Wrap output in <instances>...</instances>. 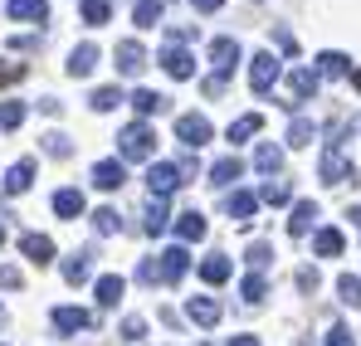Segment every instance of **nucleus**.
Returning <instances> with one entry per match:
<instances>
[{
	"instance_id": "f257e3e1",
	"label": "nucleus",
	"mask_w": 361,
	"mask_h": 346,
	"mask_svg": "<svg viewBox=\"0 0 361 346\" xmlns=\"http://www.w3.org/2000/svg\"><path fill=\"white\" fill-rule=\"evenodd\" d=\"M118 156L122 161H152L157 156V132L147 122H127L118 132Z\"/></svg>"
},
{
	"instance_id": "f03ea898",
	"label": "nucleus",
	"mask_w": 361,
	"mask_h": 346,
	"mask_svg": "<svg viewBox=\"0 0 361 346\" xmlns=\"http://www.w3.org/2000/svg\"><path fill=\"white\" fill-rule=\"evenodd\" d=\"M180 185H185V175H180L176 161H152V166H147V190H152L157 200H166L171 190H180Z\"/></svg>"
},
{
	"instance_id": "7ed1b4c3",
	"label": "nucleus",
	"mask_w": 361,
	"mask_h": 346,
	"mask_svg": "<svg viewBox=\"0 0 361 346\" xmlns=\"http://www.w3.org/2000/svg\"><path fill=\"white\" fill-rule=\"evenodd\" d=\"M274 83H279V58L269 54V49H259V54L249 58V88L264 98V93H274Z\"/></svg>"
},
{
	"instance_id": "20e7f679",
	"label": "nucleus",
	"mask_w": 361,
	"mask_h": 346,
	"mask_svg": "<svg viewBox=\"0 0 361 346\" xmlns=\"http://www.w3.org/2000/svg\"><path fill=\"white\" fill-rule=\"evenodd\" d=\"M176 137L185 142V147H190V152H200V147L215 137V127H210V122H205L200 113H180V117H176Z\"/></svg>"
},
{
	"instance_id": "39448f33",
	"label": "nucleus",
	"mask_w": 361,
	"mask_h": 346,
	"mask_svg": "<svg viewBox=\"0 0 361 346\" xmlns=\"http://www.w3.org/2000/svg\"><path fill=\"white\" fill-rule=\"evenodd\" d=\"M312 93H317V68H293L288 73V98H279V103L283 108H302Z\"/></svg>"
},
{
	"instance_id": "423d86ee",
	"label": "nucleus",
	"mask_w": 361,
	"mask_h": 346,
	"mask_svg": "<svg viewBox=\"0 0 361 346\" xmlns=\"http://www.w3.org/2000/svg\"><path fill=\"white\" fill-rule=\"evenodd\" d=\"M35 171H39V161H35V156H20V161H15V166L5 171L0 190H5V195H25V190L35 185Z\"/></svg>"
},
{
	"instance_id": "0eeeda50",
	"label": "nucleus",
	"mask_w": 361,
	"mask_h": 346,
	"mask_svg": "<svg viewBox=\"0 0 361 346\" xmlns=\"http://www.w3.org/2000/svg\"><path fill=\"white\" fill-rule=\"evenodd\" d=\"M161 68H166L176 83L195 78V58H190V49H185V44H166V49H161Z\"/></svg>"
},
{
	"instance_id": "6e6552de",
	"label": "nucleus",
	"mask_w": 361,
	"mask_h": 346,
	"mask_svg": "<svg viewBox=\"0 0 361 346\" xmlns=\"http://www.w3.org/2000/svg\"><path fill=\"white\" fill-rule=\"evenodd\" d=\"M342 180H357L352 161L342 156V147H327L322 152V185H342Z\"/></svg>"
},
{
	"instance_id": "1a4fd4ad",
	"label": "nucleus",
	"mask_w": 361,
	"mask_h": 346,
	"mask_svg": "<svg viewBox=\"0 0 361 346\" xmlns=\"http://www.w3.org/2000/svg\"><path fill=\"white\" fill-rule=\"evenodd\" d=\"M113 63H118V73H122V78H137V73L147 68V49H142L137 39H122V44H118V54H113Z\"/></svg>"
},
{
	"instance_id": "9d476101",
	"label": "nucleus",
	"mask_w": 361,
	"mask_h": 346,
	"mask_svg": "<svg viewBox=\"0 0 361 346\" xmlns=\"http://www.w3.org/2000/svg\"><path fill=\"white\" fill-rule=\"evenodd\" d=\"M54 327H59L63 337H78V332L93 327V312L88 307H54Z\"/></svg>"
},
{
	"instance_id": "9b49d317",
	"label": "nucleus",
	"mask_w": 361,
	"mask_h": 346,
	"mask_svg": "<svg viewBox=\"0 0 361 346\" xmlns=\"http://www.w3.org/2000/svg\"><path fill=\"white\" fill-rule=\"evenodd\" d=\"M20 254L44 268V264H54V239L49 234H20Z\"/></svg>"
},
{
	"instance_id": "f8f14e48",
	"label": "nucleus",
	"mask_w": 361,
	"mask_h": 346,
	"mask_svg": "<svg viewBox=\"0 0 361 346\" xmlns=\"http://www.w3.org/2000/svg\"><path fill=\"white\" fill-rule=\"evenodd\" d=\"M185 268H190L185 244H171V249L161 254V283H180V278H185Z\"/></svg>"
},
{
	"instance_id": "ddd939ff",
	"label": "nucleus",
	"mask_w": 361,
	"mask_h": 346,
	"mask_svg": "<svg viewBox=\"0 0 361 346\" xmlns=\"http://www.w3.org/2000/svg\"><path fill=\"white\" fill-rule=\"evenodd\" d=\"M127 103H132V113H137V122H147V117L166 113V98H161L157 88H137V93H132Z\"/></svg>"
},
{
	"instance_id": "4468645a",
	"label": "nucleus",
	"mask_w": 361,
	"mask_h": 346,
	"mask_svg": "<svg viewBox=\"0 0 361 346\" xmlns=\"http://www.w3.org/2000/svg\"><path fill=\"white\" fill-rule=\"evenodd\" d=\"M122 180H127L122 156H108V161H98V166H93V185H98V190H118Z\"/></svg>"
},
{
	"instance_id": "2eb2a0df",
	"label": "nucleus",
	"mask_w": 361,
	"mask_h": 346,
	"mask_svg": "<svg viewBox=\"0 0 361 346\" xmlns=\"http://www.w3.org/2000/svg\"><path fill=\"white\" fill-rule=\"evenodd\" d=\"M210 63H215V73H230V68L240 63V44H235L230 35H220V39H210Z\"/></svg>"
},
{
	"instance_id": "dca6fc26",
	"label": "nucleus",
	"mask_w": 361,
	"mask_h": 346,
	"mask_svg": "<svg viewBox=\"0 0 361 346\" xmlns=\"http://www.w3.org/2000/svg\"><path fill=\"white\" fill-rule=\"evenodd\" d=\"M83 210H88L83 190H73V185H63V190H54V215H59V220H78Z\"/></svg>"
},
{
	"instance_id": "f3484780",
	"label": "nucleus",
	"mask_w": 361,
	"mask_h": 346,
	"mask_svg": "<svg viewBox=\"0 0 361 346\" xmlns=\"http://www.w3.org/2000/svg\"><path fill=\"white\" fill-rule=\"evenodd\" d=\"M10 20H30V25H44L49 20V0H10L5 5Z\"/></svg>"
},
{
	"instance_id": "a211bd4d",
	"label": "nucleus",
	"mask_w": 361,
	"mask_h": 346,
	"mask_svg": "<svg viewBox=\"0 0 361 346\" xmlns=\"http://www.w3.org/2000/svg\"><path fill=\"white\" fill-rule=\"evenodd\" d=\"M342 249H347V234H342V230H332V225H327V230L312 234V254H317V259H337Z\"/></svg>"
},
{
	"instance_id": "6ab92c4d",
	"label": "nucleus",
	"mask_w": 361,
	"mask_h": 346,
	"mask_svg": "<svg viewBox=\"0 0 361 346\" xmlns=\"http://www.w3.org/2000/svg\"><path fill=\"white\" fill-rule=\"evenodd\" d=\"M88 273H93V249H78V254H68L63 259V278L78 288V283H88Z\"/></svg>"
},
{
	"instance_id": "aec40b11",
	"label": "nucleus",
	"mask_w": 361,
	"mask_h": 346,
	"mask_svg": "<svg viewBox=\"0 0 361 346\" xmlns=\"http://www.w3.org/2000/svg\"><path fill=\"white\" fill-rule=\"evenodd\" d=\"M185 317H190L195 327H215V322H220V302H215V297H190V302H185Z\"/></svg>"
},
{
	"instance_id": "412c9836",
	"label": "nucleus",
	"mask_w": 361,
	"mask_h": 346,
	"mask_svg": "<svg viewBox=\"0 0 361 346\" xmlns=\"http://www.w3.org/2000/svg\"><path fill=\"white\" fill-rule=\"evenodd\" d=\"M161 15H166V0H137V5H132V25H137V30H157Z\"/></svg>"
},
{
	"instance_id": "4be33fe9",
	"label": "nucleus",
	"mask_w": 361,
	"mask_h": 346,
	"mask_svg": "<svg viewBox=\"0 0 361 346\" xmlns=\"http://www.w3.org/2000/svg\"><path fill=\"white\" fill-rule=\"evenodd\" d=\"M317 215H322V210H317L312 200H298V205H293V215H288V234H293V239H302V234L317 225Z\"/></svg>"
},
{
	"instance_id": "5701e85b",
	"label": "nucleus",
	"mask_w": 361,
	"mask_h": 346,
	"mask_svg": "<svg viewBox=\"0 0 361 346\" xmlns=\"http://www.w3.org/2000/svg\"><path fill=\"white\" fill-rule=\"evenodd\" d=\"M73 78H88L93 68H98V44H78L73 54H68V63H63Z\"/></svg>"
},
{
	"instance_id": "b1692460",
	"label": "nucleus",
	"mask_w": 361,
	"mask_h": 346,
	"mask_svg": "<svg viewBox=\"0 0 361 346\" xmlns=\"http://www.w3.org/2000/svg\"><path fill=\"white\" fill-rule=\"evenodd\" d=\"M347 73H352V63H347L342 49H322L317 54V78H347Z\"/></svg>"
},
{
	"instance_id": "393cba45",
	"label": "nucleus",
	"mask_w": 361,
	"mask_h": 346,
	"mask_svg": "<svg viewBox=\"0 0 361 346\" xmlns=\"http://www.w3.org/2000/svg\"><path fill=\"white\" fill-rule=\"evenodd\" d=\"M240 175H244L240 156H225V161H215V166H210V185H215V190H230Z\"/></svg>"
},
{
	"instance_id": "a878e982",
	"label": "nucleus",
	"mask_w": 361,
	"mask_h": 346,
	"mask_svg": "<svg viewBox=\"0 0 361 346\" xmlns=\"http://www.w3.org/2000/svg\"><path fill=\"white\" fill-rule=\"evenodd\" d=\"M254 210H259V195H254V190H235V195H225V215H230V220H249Z\"/></svg>"
},
{
	"instance_id": "bb28decb",
	"label": "nucleus",
	"mask_w": 361,
	"mask_h": 346,
	"mask_svg": "<svg viewBox=\"0 0 361 346\" xmlns=\"http://www.w3.org/2000/svg\"><path fill=\"white\" fill-rule=\"evenodd\" d=\"M279 166H283V147H274V142H259V147H254V171L274 175Z\"/></svg>"
},
{
	"instance_id": "cd10ccee",
	"label": "nucleus",
	"mask_w": 361,
	"mask_h": 346,
	"mask_svg": "<svg viewBox=\"0 0 361 346\" xmlns=\"http://www.w3.org/2000/svg\"><path fill=\"white\" fill-rule=\"evenodd\" d=\"M176 234L185 239V244L205 239V215H200V210H180V215H176Z\"/></svg>"
},
{
	"instance_id": "c85d7f7f",
	"label": "nucleus",
	"mask_w": 361,
	"mask_h": 346,
	"mask_svg": "<svg viewBox=\"0 0 361 346\" xmlns=\"http://www.w3.org/2000/svg\"><path fill=\"white\" fill-rule=\"evenodd\" d=\"M200 278H205L210 288H220V283L230 278V254H210V259L200 264Z\"/></svg>"
},
{
	"instance_id": "c756f323",
	"label": "nucleus",
	"mask_w": 361,
	"mask_h": 346,
	"mask_svg": "<svg viewBox=\"0 0 361 346\" xmlns=\"http://www.w3.org/2000/svg\"><path fill=\"white\" fill-rule=\"evenodd\" d=\"M259 127H264V117H259V113H244V117L230 122V132H225V137H230V147H240V142H249Z\"/></svg>"
},
{
	"instance_id": "7c9ffc66",
	"label": "nucleus",
	"mask_w": 361,
	"mask_h": 346,
	"mask_svg": "<svg viewBox=\"0 0 361 346\" xmlns=\"http://www.w3.org/2000/svg\"><path fill=\"white\" fill-rule=\"evenodd\" d=\"M122 292H127V283H122L118 273H103V278H98V307H118Z\"/></svg>"
},
{
	"instance_id": "2f4dec72",
	"label": "nucleus",
	"mask_w": 361,
	"mask_h": 346,
	"mask_svg": "<svg viewBox=\"0 0 361 346\" xmlns=\"http://www.w3.org/2000/svg\"><path fill=\"white\" fill-rule=\"evenodd\" d=\"M78 15H83V25H93V30H98V25H108V20H113V0H83V5H78Z\"/></svg>"
},
{
	"instance_id": "473e14b6",
	"label": "nucleus",
	"mask_w": 361,
	"mask_h": 346,
	"mask_svg": "<svg viewBox=\"0 0 361 346\" xmlns=\"http://www.w3.org/2000/svg\"><path fill=\"white\" fill-rule=\"evenodd\" d=\"M88 103H93V113H113V108L122 103V88H118V83H108V88H93V98H88Z\"/></svg>"
},
{
	"instance_id": "72a5a7b5",
	"label": "nucleus",
	"mask_w": 361,
	"mask_h": 346,
	"mask_svg": "<svg viewBox=\"0 0 361 346\" xmlns=\"http://www.w3.org/2000/svg\"><path fill=\"white\" fill-rule=\"evenodd\" d=\"M166 225H171L166 205H161V200H152V205H147V220H142V230H147V234H166Z\"/></svg>"
},
{
	"instance_id": "f704fd0d",
	"label": "nucleus",
	"mask_w": 361,
	"mask_h": 346,
	"mask_svg": "<svg viewBox=\"0 0 361 346\" xmlns=\"http://www.w3.org/2000/svg\"><path fill=\"white\" fill-rule=\"evenodd\" d=\"M269 259H274V249H269L264 239L244 249V264H249V273H264V268H269Z\"/></svg>"
},
{
	"instance_id": "c9c22d12",
	"label": "nucleus",
	"mask_w": 361,
	"mask_h": 346,
	"mask_svg": "<svg viewBox=\"0 0 361 346\" xmlns=\"http://www.w3.org/2000/svg\"><path fill=\"white\" fill-rule=\"evenodd\" d=\"M240 292H244V302H249V307H259V302L269 297V283H264V273H249V278L240 283Z\"/></svg>"
},
{
	"instance_id": "e433bc0d",
	"label": "nucleus",
	"mask_w": 361,
	"mask_h": 346,
	"mask_svg": "<svg viewBox=\"0 0 361 346\" xmlns=\"http://www.w3.org/2000/svg\"><path fill=\"white\" fill-rule=\"evenodd\" d=\"M93 230H98V234H122V215L113 210V205L93 210Z\"/></svg>"
},
{
	"instance_id": "4c0bfd02",
	"label": "nucleus",
	"mask_w": 361,
	"mask_h": 346,
	"mask_svg": "<svg viewBox=\"0 0 361 346\" xmlns=\"http://www.w3.org/2000/svg\"><path fill=\"white\" fill-rule=\"evenodd\" d=\"M337 297H342L347 307H361V278L357 273H342V278H337Z\"/></svg>"
},
{
	"instance_id": "58836bf2",
	"label": "nucleus",
	"mask_w": 361,
	"mask_h": 346,
	"mask_svg": "<svg viewBox=\"0 0 361 346\" xmlns=\"http://www.w3.org/2000/svg\"><path fill=\"white\" fill-rule=\"evenodd\" d=\"M312 132H317V127H312L307 117H293V122H288V147H307Z\"/></svg>"
},
{
	"instance_id": "ea45409f",
	"label": "nucleus",
	"mask_w": 361,
	"mask_h": 346,
	"mask_svg": "<svg viewBox=\"0 0 361 346\" xmlns=\"http://www.w3.org/2000/svg\"><path fill=\"white\" fill-rule=\"evenodd\" d=\"M25 122V103H0V132H15Z\"/></svg>"
},
{
	"instance_id": "a19ab883",
	"label": "nucleus",
	"mask_w": 361,
	"mask_h": 346,
	"mask_svg": "<svg viewBox=\"0 0 361 346\" xmlns=\"http://www.w3.org/2000/svg\"><path fill=\"white\" fill-rule=\"evenodd\" d=\"M44 152H49V156H73V142H68V137H63V132H49V137H44Z\"/></svg>"
},
{
	"instance_id": "79ce46f5",
	"label": "nucleus",
	"mask_w": 361,
	"mask_h": 346,
	"mask_svg": "<svg viewBox=\"0 0 361 346\" xmlns=\"http://www.w3.org/2000/svg\"><path fill=\"white\" fill-rule=\"evenodd\" d=\"M259 200H264V205H288V185H283V180H269V185L259 190Z\"/></svg>"
},
{
	"instance_id": "37998d69",
	"label": "nucleus",
	"mask_w": 361,
	"mask_h": 346,
	"mask_svg": "<svg viewBox=\"0 0 361 346\" xmlns=\"http://www.w3.org/2000/svg\"><path fill=\"white\" fill-rule=\"evenodd\" d=\"M225 88H230V73H210V78L200 83V93H205V98H225Z\"/></svg>"
},
{
	"instance_id": "c03bdc74",
	"label": "nucleus",
	"mask_w": 361,
	"mask_h": 346,
	"mask_svg": "<svg viewBox=\"0 0 361 346\" xmlns=\"http://www.w3.org/2000/svg\"><path fill=\"white\" fill-rule=\"evenodd\" d=\"M147 337V322L142 317H122V342H142Z\"/></svg>"
},
{
	"instance_id": "a18cd8bd",
	"label": "nucleus",
	"mask_w": 361,
	"mask_h": 346,
	"mask_svg": "<svg viewBox=\"0 0 361 346\" xmlns=\"http://www.w3.org/2000/svg\"><path fill=\"white\" fill-rule=\"evenodd\" d=\"M25 78V63H15V58H0V88L5 83H20Z\"/></svg>"
},
{
	"instance_id": "49530a36",
	"label": "nucleus",
	"mask_w": 361,
	"mask_h": 346,
	"mask_svg": "<svg viewBox=\"0 0 361 346\" xmlns=\"http://www.w3.org/2000/svg\"><path fill=\"white\" fill-rule=\"evenodd\" d=\"M327 346H357V342H352V327H342V322H337V327L327 332Z\"/></svg>"
},
{
	"instance_id": "de8ad7c7",
	"label": "nucleus",
	"mask_w": 361,
	"mask_h": 346,
	"mask_svg": "<svg viewBox=\"0 0 361 346\" xmlns=\"http://www.w3.org/2000/svg\"><path fill=\"white\" fill-rule=\"evenodd\" d=\"M293 283H298L302 292H317V268H298V273H293Z\"/></svg>"
},
{
	"instance_id": "09e8293b",
	"label": "nucleus",
	"mask_w": 361,
	"mask_h": 346,
	"mask_svg": "<svg viewBox=\"0 0 361 346\" xmlns=\"http://www.w3.org/2000/svg\"><path fill=\"white\" fill-rule=\"evenodd\" d=\"M274 39H279V44H283V54H288V58H298V39H293V35H288V30H283V25H279V30H274Z\"/></svg>"
},
{
	"instance_id": "8fccbe9b",
	"label": "nucleus",
	"mask_w": 361,
	"mask_h": 346,
	"mask_svg": "<svg viewBox=\"0 0 361 346\" xmlns=\"http://www.w3.org/2000/svg\"><path fill=\"white\" fill-rule=\"evenodd\" d=\"M0 288H20V268H10V264H0Z\"/></svg>"
},
{
	"instance_id": "3c124183",
	"label": "nucleus",
	"mask_w": 361,
	"mask_h": 346,
	"mask_svg": "<svg viewBox=\"0 0 361 346\" xmlns=\"http://www.w3.org/2000/svg\"><path fill=\"white\" fill-rule=\"evenodd\" d=\"M10 49H39V35H15Z\"/></svg>"
},
{
	"instance_id": "603ef678",
	"label": "nucleus",
	"mask_w": 361,
	"mask_h": 346,
	"mask_svg": "<svg viewBox=\"0 0 361 346\" xmlns=\"http://www.w3.org/2000/svg\"><path fill=\"white\" fill-rule=\"evenodd\" d=\"M39 108H44L49 117H59V113H63V103H59V98H39Z\"/></svg>"
},
{
	"instance_id": "864d4df0",
	"label": "nucleus",
	"mask_w": 361,
	"mask_h": 346,
	"mask_svg": "<svg viewBox=\"0 0 361 346\" xmlns=\"http://www.w3.org/2000/svg\"><path fill=\"white\" fill-rule=\"evenodd\" d=\"M190 5H195V10H200V15H210V10H220V5H225V0H190Z\"/></svg>"
},
{
	"instance_id": "5fc2aeb1",
	"label": "nucleus",
	"mask_w": 361,
	"mask_h": 346,
	"mask_svg": "<svg viewBox=\"0 0 361 346\" xmlns=\"http://www.w3.org/2000/svg\"><path fill=\"white\" fill-rule=\"evenodd\" d=\"M230 346H259V337H249V332H244V337H230Z\"/></svg>"
},
{
	"instance_id": "6e6d98bb",
	"label": "nucleus",
	"mask_w": 361,
	"mask_h": 346,
	"mask_svg": "<svg viewBox=\"0 0 361 346\" xmlns=\"http://www.w3.org/2000/svg\"><path fill=\"white\" fill-rule=\"evenodd\" d=\"M347 220H352V225L361 230V205H352V210H347Z\"/></svg>"
},
{
	"instance_id": "4d7b16f0",
	"label": "nucleus",
	"mask_w": 361,
	"mask_h": 346,
	"mask_svg": "<svg viewBox=\"0 0 361 346\" xmlns=\"http://www.w3.org/2000/svg\"><path fill=\"white\" fill-rule=\"evenodd\" d=\"M352 83H357V88H361V68H357V73H352Z\"/></svg>"
},
{
	"instance_id": "13d9d810",
	"label": "nucleus",
	"mask_w": 361,
	"mask_h": 346,
	"mask_svg": "<svg viewBox=\"0 0 361 346\" xmlns=\"http://www.w3.org/2000/svg\"><path fill=\"white\" fill-rule=\"evenodd\" d=\"M0 244H5V225H0Z\"/></svg>"
},
{
	"instance_id": "bf43d9fd",
	"label": "nucleus",
	"mask_w": 361,
	"mask_h": 346,
	"mask_svg": "<svg viewBox=\"0 0 361 346\" xmlns=\"http://www.w3.org/2000/svg\"><path fill=\"white\" fill-rule=\"evenodd\" d=\"M0 322H5V312H0Z\"/></svg>"
}]
</instances>
